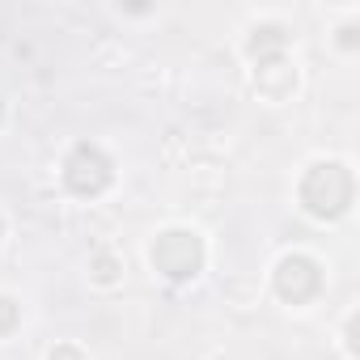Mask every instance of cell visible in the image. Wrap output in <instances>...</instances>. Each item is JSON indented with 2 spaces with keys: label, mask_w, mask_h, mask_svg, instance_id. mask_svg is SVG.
<instances>
[{
  "label": "cell",
  "mask_w": 360,
  "mask_h": 360,
  "mask_svg": "<svg viewBox=\"0 0 360 360\" xmlns=\"http://www.w3.org/2000/svg\"><path fill=\"white\" fill-rule=\"evenodd\" d=\"M13 314H18V309H13V301L0 297V326H9V322H13Z\"/></svg>",
  "instance_id": "6da1fadb"
}]
</instances>
